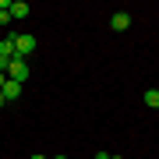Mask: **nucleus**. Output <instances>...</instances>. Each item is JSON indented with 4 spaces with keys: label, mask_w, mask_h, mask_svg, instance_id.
Segmentation results:
<instances>
[{
    "label": "nucleus",
    "mask_w": 159,
    "mask_h": 159,
    "mask_svg": "<svg viewBox=\"0 0 159 159\" xmlns=\"http://www.w3.org/2000/svg\"><path fill=\"white\" fill-rule=\"evenodd\" d=\"M11 43H14V57H25V60H29V53L35 50V35H29V32H14Z\"/></svg>",
    "instance_id": "obj_1"
},
{
    "label": "nucleus",
    "mask_w": 159,
    "mask_h": 159,
    "mask_svg": "<svg viewBox=\"0 0 159 159\" xmlns=\"http://www.w3.org/2000/svg\"><path fill=\"white\" fill-rule=\"evenodd\" d=\"M7 78L18 81V85H25V81H29V60H25V57H14L11 67H7Z\"/></svg>",
    "instance_id": "obj_2"
},
{
    "label": "nucleus",
    "mask_w": 159,
    "mask_h": 159,
    "mask_svg": "<svg viewBox=\"0 0 159 159\" xmlns=\"http://www.w3.org/2000/svg\"><path fill=\"white\" fill-rule=\"evenodd\" d=\"M110 29H113V32H127L131 29V14L127 11H117L113 18H110Z\"/></svg>",
    "instance_id": "obj_3"
},
{
    "label": "nucleus",
    "mask_w": 159,
    "mask_h": 159,
    "mask_svg": "<svg viewBox=\"0 0 159 159\" xmlns=\"http://www.w3.org/2000/svg\"><path fill=\"white\" fill-rule=\"evenodd\" d=\"M21 89H25V85H18V81H11V78H7V81H4V89H0V92H4V99L11 102V99H18V96H21Z\"/></svg>",
    "instance_id": "obj_4"
},
{
    "label": "nucleus",
    "mask_w": 159,
    "mask_h": 159,
    "mask_svg": "<svg viewBox=\"0 0 159 159\" xmlns=\"http://www.w3.org/2000/svg\"><path fill=\"white\" fill-rule=\"evenodd\" d=\"M0 57H4V60H14V43H11V35L0 39Z\"/></svg>",
    "instance_id": "obj_5"
},
{
    "label": "nucleus",
    "mask_w": 159,
    "mask_h": 159,
    "mask_svg": "<svg viewBox=\"0 0 159 159\" xmlns=\"http://www.w3.org/2000/svg\"><path fill=\"white\" fill-rule=\"evenodd\" d=\"M11 18H29V4L25 0H14L11 4Z\"/></svg>",
    "instance_id": "obj_6"
},
{
    "label": "nucleus",
    "mask_w": 159,
    "mask_h": 159,
    "mask_svg": "<svg viewBox=\"0 0 159 159\" xmlns=\"http://www.w3.org/2000/svg\"><path fill=\"white\" fill-rule=\"evenodd\" d=\"M145 106L159 110V89H148V92H145Z\"/></svg>",
    "instance_id": "obj_7"
},
{
    "label": "nucleus",
    "mask_w": 159,
    "mask_h": 159,
    "mask_svg": "<svg viewBox=\"0 0 159 159\" xmlns=\"http://www.w3.org/2000/svg\"><path fill=\"white\" fill-rule=\"evenodd\" d=\"M92 159H110V152H96V156H92Z\"/></svg>",
    "instance_id": "obj_8"
},
{
    "label": "nucleus",
    "mask_w": 159,
    "mask_h": 159,
    "mask_svg": "<svg viewBox=\"0 0 159 159\" xmlns=\"http://www.w3.org/2000/svg\"><path fill=\"white\" fill-rule=\"evenodd\" d=\"M4 81H7V74H4V71H0V89H4Z\"/></svg>",
    "instance_id": "obj_9"
},
{
    "label": "nucleus",
    "mask_w": 159,
    "mask_h": 159,
    "mask_svg": "<svg viewBox=\"0 0 159 159\" xmlns=\"http://www.w3.org/2000/svg\"><path fill=\"white\" fill-rule=\"evenodd\" d=\"M32 159H46V156H43V152H35V156H32Z\"/></svg>",
    "instance_id": "obj_10"
},
{
    "label": "nucleus",
    "mask_w": 159,
    "mask_h": 159,
    "mask_svg": "<svg viewBox=\"0 0 159 159\" xmlns=\"http://www.w3.org/2000/svg\"><path fill=\"white\" fill-rule=\"evenodd\" d=\"M4 102H7V99H4V92H0V106H4Z\"/></svg>",
    "instance_id": "obj_11"
},
{
    "label": "nucleus",
    "mask_w": 159,
    "mask_h": 159,
    "mask_svg": "<svg viewBox=\"0 0 159 159\" xmlns=\"http://www.w3.org/2000/svg\"><path fill=\"white\" fill-rule=\"evenodd\" d=\"M110 159H124V156H110Z\"/></svg>",
    "instance_id": "obj_12"
},
{
    "label": "nucleus",
    "mask_w": 159,
    "mask_h": 159,
    "mask_svg": "<svg viewBox=\"0 0 159 159\" xmlns=\"http://www.w3.org/2000/svg\"><path fill=\"white\" fill-rule=\"evenodd\" d=\"M53 159H67V156H53Z\"/></svg>",
    "instance_id": "obj_13"
}]
</instances>
